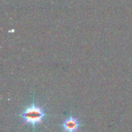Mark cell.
<instances>
[{
  "instance_id": "obj_1",
  "label": "cell",
  "mask_w": 132,
  "mask_h": 132,
  "mask_svg": "<svg viewBox=\"0 0 132 132\" xmlns=\"http://www.w3.org/2000/svg\"><path fill=\"white\" fill-rule=\"evenodd\" d=\"M19 116L23 123L30 124L32 127H36V125L41 124L43 123V119L46 116V113L42 107L33 103L27 107Z\"/></svg>"
},
{
  "instance_id": "obj_2",
  "label": "cell",
  "mask_w": 132,
  "mask_h": 132,
  "mask_svg": "<svg viewBox=\"0 0 132 132\" xmlns=\"http://www.w3.org/2000/svg\"><path fill=\"white\" fill-rule=\"evenodd\" d=\"M80 126L81 124L80 121L72 115L61 124V127L65 132H77L80 129Z\"/></svg>"
}]
</instances>
